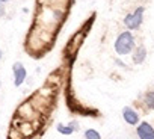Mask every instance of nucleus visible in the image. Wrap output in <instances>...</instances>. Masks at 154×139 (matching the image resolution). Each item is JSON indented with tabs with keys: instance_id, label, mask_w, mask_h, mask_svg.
<instances>
[{
	"instance_id": "f257e3e1",
	"label": "nucleus",
	"mask_w": 154,
	"mask_h": 139,
	"mask_svg": "<svg viewBox=\"0 0 154 139\" xmlns=\"http://www.w3.org/2000/svg\"><path fill=\"white\" fill-rule=\"evenodd\" d=\"M134 50V36L130 33V30H125L118 35L115 41V51L121 56L130 54Z\"/></svg>"
},
{
	"instance_id": "f03ea898",
	"label": "nucleus",
	"mask_w": 154,
	"mask_h": 139,
	"mask_svg": "<svg viewBox=\"0 0 154 139\" xmlns=\"http://www.w3.org/2000/svg\"><path fill=\"white\" fill-rule=\"evenodd\" d=\"M142 20H143V8L139 6L133 14H128L124 18V24H125L127 29L134 30V29H139V26L142 24Z\"/></svg>"
},
{
	"instance_id": "7ed1b4c3",
	"label": "nucleus",
	"mask_w": 154,
	"mask_h": 139,
	"mask_svg": "<svg viewBox=\"0 0 154 139\" xmlns=\"http://www.w3.org/2000/svg\"><path fill=\"white\" fill-rule=\"evenodd\" d=\"M136 134L139 139H154V127L149 122L142 121L136 127Z\"/></svg>"
},
{
	"instance_id": "20e7f679",
	"label": "nucleus",
	"mask_w": 154,
	"mask_h": 139,
	"mask_svg": "<svg viewBox=\"0 0 154 139\" xmlns=\"http://www.w3.org/2000/svg\"><path fill=\"white\" fill-rule=\"evenodd\" d=\"M12 71H14V85L15 86H21L27 77V71H26V68L23 66V63L20 62H15L12 65Z\"/></svg>"
},
{
	"instance_id": "39448f33",
	"label": "nucleus",
	"mask_w": 154,
	"mask_h": 139,
	"mask_svg": "<svg viewBox=\"0 0 154 139\" xmlns=\"http://www.w3.org/2000/svg\"><path fill=\"white\" fill-rule=\"evenodd\" d=\"M122 118L130 125H137L139 124V113L133 107H130V106H125L122 109Z\"/></svg>"
},
{
	"instance_id": "423d86ee",
	"label": "nucleus",
	"mask_w": 154,
	"mask_h": 139,
	"mask_svg": "<svg viewBox=\"0 0 154 139\" xmlns=\"http://www.w3.org/2000/svg\"><path fill=\"white\" fill-rule=\"evenodd\" d=\"M57 133H60V134H72L75 130H79V125H77V122L75 121H71L68 125H65V124H57Z\"/></svg>"
},
{
	"instance_id": "0eeeda50",
	"label": "nucleus",
	"mask_w": 154,
	"mask_h": 139,
	"mask_svg": "<svg viewBox=\"0 0 154 139\" xmlns=\"http://www.w3.org/2000/svg\"><path fill=\"white\" fill-rule=\"evenodd\" d=\"M145 57H146V48L143 45H139L133 53V62L134 63H142L145 60Z\"/></svg>"
},
{
	"instance_id": "6e6552de",
	"label": "nucleus",
	"mask_w": 154,
	"mask_h": 139,
	"mask_svg": "<svg viewBox=\"0 0 154 139\" xmlns=\"http://www.w3.org/2000/svg\"><path fill=\"white\" fill-rule=\"evenodd\" d=\"M143 103L148 109H154V91H148L143 97Z\"/></svg>"
},
{
	"instance_id": "1a4fd4ad",
	"label": "nucleus",
	"mask_w": 154,
	"mask_h": 139,
	"mask_svg": "<svg viewBox=\"0 0 154 139\" xmlns=\"http://www.w3.org/2000/svg\"><path fill=\"white\" fill-rule=\"evenodd\" d=\"M85 137H86V139H103L101 134H100L97 130H94V128H88V130L85 131Z\"/></svg>"
},
{
	"instance_id": "9d476101",
	"label": "nucleus",
	"mask_w": 154,
	"mask_h": 139,
	"mask_svg": "<svg viewBox=\"0 0 154 139\" xmlns=\"http://www.w3.org/2000/svg\"><path fill=\"white\" fill-rule=\"evenodd\" d=\"M3 15H5V6L0 5V17H3Z\"/></svg>"
},
{
	"instance_id": "9b49d317",
	"label": "nucleus",
	"mask_w": 154,
	"mask_h": 139,
	"mask_svg": "<svg viewBox=\"0 0 154 139\" xmlns=\"http://www.w3.org/2000/svg\"><path fill=\"white\" fill-rule=\"evenodd\" d=\"M5 2H8V0H0V3H5Z\"/></svg>"
},
{
	"instance_id": "f8f14e48",
	"label": "nucleus",
	"mask_w": 154,
	"mask_h": 139,
	"mask_svg": "<svg viewBox=\"0 0 154 139\" xmlns=\"http://www.w3.org/2000/svg\"><path fill=\"white\" fill-rule=\"evenodd\" d=\"M2 56H3V53H2V50H0V59H2Z\"/></svg>"
},
{
	"instance_id": "ddd939ff",
	"label": "nucleus",
	"mask_w": 154,
	"mask_h": 139,
	"mask_svg": "<svg viewBox=\"0 0 154 139\" xmlns=\"http://www.w3.org/2000/svg\"><path fill=\"white\" fill-rule=\"evenodd\" d=\"M0 85H2V83H0Z\"/></svg>"
}]
</instances>
